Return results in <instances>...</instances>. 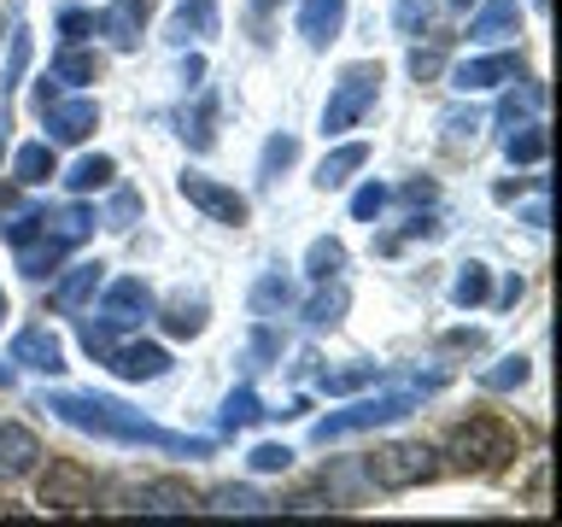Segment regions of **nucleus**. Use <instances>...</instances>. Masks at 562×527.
Masks as SVG:
<instances>
[{"label": "nucleus", "instance_id": "obj_1", "mask_svg": "<svg viewBox=\"0 0 562 527\" xmlns=\"http://www.w3.org/2000/svg\"><path fill=\"white\" fill-rule=\"evenodd\" d=\"M47 411L70 422V428L82 434H100V439H123V446H153V451H170V457H211L217 446L200 434H170L158 428V422H147L140 411H130V404L105 399V393H53Z\"/></svg>", "mask_w": 562, "mask_h": 527}, {"label": "nucleus", "instance_id": "obj_2", "mask_svg": "<svg viewBox=\"0 0 562 527\" xmlns=\"http://www.w3.org/2000/svg\"><path fill=\"white\" fill-rule=\"evenodd\" d=\"M446 457H451V469H463V474H492L516 457V434H509L498 416H469L463 428L451 434Z\"/></svg>", "mask_w": 562, "mask_h": 527}, {"label": "nucleus", "instance_id": "obj_3", "mask_svg": "<svg viewBox=\"0 0 562 527\" xmlns=\"http://www.w3.org/2000/svg\"><path fill=\"white\" fill-rule=\"evenodd\" d=\"M369 481H375L381 492H416L428 486L439 474V457L422 446V439H393V446H375L369 451Z\"/></svg>", "mask_w": 562, "mask_h": 527}, {"label": "nucleus", "instance_id": "obj_4", "mask_svg": "<svg viewBox=\"0 0 562 527\" xmlns=\"http://www.w3.org/2000/svg\"><path fill=\"white\" fill-rule=\"evenodd\" d=\"M422 404V393L416 386H398V393H375V399H358L351 411H334V416H323L311 428V439L316 446H328V439H351V434H363V428H381V422H398V416H411Z\"/></svg>", "mask_w": 562, "mask_h": 527}, {"label": "nucleus", "instance_id": "obj_5", "mask_svg": "<svg viewBox=\"0 0 562 527\" xmlns=\"http://www.w3.org/2000/svg\"><path fill=\"white\" fill-rule=\"evenodd\" d=\"M381 94V65H346L340 82L328 88V105H323V135H346L358 130V123L369 117V105H375Z\"/></svg>", "mask_w": 562, "mask_h": 527}, {"label": "nucleus", "instance_id": "obj_6", "mask_svg": "<svg viewBox=\"0 0 562 527\" xmlns=\"http://www.w3.org/2000/svg\"><path fill=\"white\" fill-rule=\"evenodd\" d=\"M176 193H182L193 211H205L211 223H228V228H240V223H246V193H235L228 182H217V176L182 170V176H176Z\"/></svg>", "mask_w": 562, "mask_h": 527}, {"label": "nucleus", "instance_id": "obj_7", "mask_svg": "<svg viewBox=\"0 0 562 527\" xmlns=\"http://www.w3.org/2000/svg\"><path fill=\"white\" fill-rule=\"evenodd\" d=\"M35 498H42L47 509H88L94 504V474H88L82 463H70V457H53L42 486H35Z\"/></svg>", "mask_w": 562, "mask_h": 527}, {"label": "nucleus", "instance_id": "obj_8", "mask_svg": "<svg viewBox=\"0 0 562 527\" xmlns=\"http://www.w3.org/2000/svg\"><path fill=\"white\" fill-rule=\"evenodd\" d=\"M42 123H47V141L53 147H77L100 130V105L94 100H47L42 105Z\"/></svg>", "mask_w": 562, "mask_h": 527}, {"label": "nucleus", "instance_id": "obj_9", "mask_svg": "<svg viewBox=\"0 0 562 527\" xmlns=\"http://www.w3.org/2000/svg\"><path fill=\"white\" fill-rule=\"evenodd\" d=\"M147 316H153V293H147L140 276H123V281L105 288V299H100V323L105 328H135V323H147Z\"/></svg>", "mask_w": 562, "mask_h": 527}, {"label": "nucleus", "instance_id": "obj_10", "mask_svg": "<svg viewBox=\"0 0 562 527\" xmlns=\"http://www.w3.org/2000/svg\"><path fill=\"white\" fill-rule=\"evenodd\" d=\"M516 70H521L516 53H481V59L451 65V88H457V94H481V88H504V82H516Z\"/></svg>", "mask_w": 562, "mask_h": 527}, {"label": "nucleus", "instance_id": "obj_11", "mask_svg": "<svg viewBox=\"0 0 562 527\" xmlns=\"http://www.w3.org/2000/svg\"><path fill=\"white\" fill-rule=\"evenodd\" d=\"M147 12H153V0H112L100 18H94V30L112 42L117 53H130L140 47V30H147Z\"/></svg>", "mask_w": 562, "mask_h": 527}, {"label": "nucleus", "instance_id": "obj_12", "mask_svg": "<svg viewBox=\"0 0 562 527\" xmlns=\"http://www.w3.org/2000/svg\"><path fill=\"white\" fill-rule=\"evenodd\" d=\"M123 509H140V516H182V509H200V498L182 481H147L123 492Z\"/></svg>", "mask_w": 562, "mask_h": 527}, {"label": "nucleus", "instance_id": "obj_13", "mask_svg": "<svg viewBox=\"0 0 562 527\" xmlns=\"http://www.w3.org/2000/svg\"><path fill=\"white\" fill-rule=\"evenodd\" d=\"M42 463V439L24 422H0V481H24Z\"/></svg>", "mask_w": 562, "mask_h": 527}, {"label": "nucleus", "instance_id": "obj_14", "mask_svg": "<svg viewBox=\"0 0 562 527\" xmlns=\"http://www.w3.org/2000/svg\"><path fill=\"white\" fill-rule=\"evenodd\" d=\"M7 363L42 369V375H59V369H65V346H59V334H47V328H18Z\"/></svg>", "mask_w": 562, "mask_h": 527}, {"label": "nucleus", "instance_id": "obj_15", "mask_svg": "<svg viewBox=\"0 0 562 527\" xmlns=\"http://www.w3.org/2000/svg\"><path fill=\"white\" fill-rule=\"evenodd\" d=\"M340 30H346V0H299V35H305V47L323 53Z\"/></svg>", "mask_w": 562, "mask_h": 527}, {"label": "nucleus", "instance_id": "obj_16", "mask_svg": "<svg viewBox=\"0 0 562 527\" xmlns=\"http://www.w3.org/2000/svg\"><path fill=\"white\" fill-rule=\"evenodd\" d=\"M117 369L123 381H158L170 369V351L153 346V340H135V346H112V358H105Z\"/></svg>", "mask_w": 562, "mask_h": 527}, {"label": "nucleus", "instance_id": "obj_17", "mask_svg": "<svg viewBox=\"0 0 562 527\" xmlns=\"http://www.w3.org/2000/svg\"><path fill=\"white\" fill-rule=\"evenodd\" d=\"M200 35H217V0H182V7L170 12L165 42L188 47V42H200Z\"/></svg>", "mask_w": 562, "mask_h": 527}, {"label": "nucleus", "instance_id": "obj_18", "mask_svg": "<svg viewBox=\"0 0 562 527\" xmlns=\"http://www.w3.org/2000/svg\"><path fill=\"white\" fill-rule=\"evenodd\" d=\"M100 288H105V264L100 258L94 264H77V270H65L59 281H53V305H59V311H82Z\"/></svg>", "mask_w": 562, "mask_h": 527}, {"label": "nucleus", "instance_id": "obj_19", "mask_svg": "<svg viewBox=\"0 0 562 527\" xmlns=\"http://www.w3.org/2000/svg\"><path fill=\"white\" fill-rule=\"evenodd\" d=\"M469 35L474 42H509V35H521V7L516 0H486V7L474 12Z\"/></svg>", "mask_w": 562, "mask_h": 527}, {"label": "nucleus", "instance_id": "obj_20", "mask_svg": "<svg viewBox=\"0 0 562 527\" xmlns=\"http://www.w3.org/2000/svg\"><path fill=\"white\" fill-rule=\"evenodd\" d=\"M205 316H211V305H205L200 293H193V299L176 293L158 323H165V334H176V340H200V334H205Z\"/></svg>", "mask_w": 562, "mask_h": 527}, {"label": "nucleus", "instance_id": "obj_21", "mask_svg": "<svg viewBox=\"0 0 562 527\" xmlns=\"http://www.w3.org/2000/svg\"><path fill=\"white\" fill-rule=\"evenodd\" d=\"M363 165H369V147H363V141H346V147H334L323 165H316V188H323V193L328 188H346Z\"/></svg>", "mask_w": 562, "mask_h": 527}, {"label": "nucleus", "instance_id": "obj_22", "mask_svg": "<svg viewBox=\"0 0 562 527\" xmlns=\"http://www.w3.org/2000/svg\"><path fill=\"white\" fill-rule=\"evenodd\" d=\"M544 153H551L544 123H516V130L504 135V158H509V165H544Z\"/></svg>", "mask_w": 562, "mask_h": 527}, {"label": "nucleus", "instance_id": "obj_23", "mask_svg": "<svg viewBox=\"0 0 562 527\" xmlns=\"http://www.w3.org/2000/svg\"><path fill=\"white\" fill-rule=\"evenodd\" d=\"M53 82H70V88H82V82H94L100 77V53H88V47H59V59H53V70H47Z\"/></svg>", "mask_w": 562, "mask_h": 527}, {"label": "nucleus", "instance_id": "obj_24", "mask_svg": "<svg viewBox=\"0 0 562 527\" xmlns=\"http://www.w3.org/2000/svg\"><path fill=\"white\" fill-rule=\"evenodd\" d=\"M12 176H18L24 188H42L47 176H53V141H30V147H18Z\"/></svg>", "mask_w": 562, "mask_h": 527}, {"label": "nucleus", "instance_id": "obj_25", "mask_svg": "<svg viewBox=\"0 0 562 527\" xmlns=\"http://www.w3.org/2000/svg\"><path fill=\"white\" fill-rule=\"evenodd\" d=\"M486 293H492V270H486V264H463L457 281H451V305L474 311V305H486Z\"/></svg>", "mask_w": 562, "mask_h": 527}, {"label": "nucleus", "instance_id": "obj_26", "mask_svg": "<svg viewBox=\"0 0 562 527\" xmlns=\"http://www.w3.org/2000/svg\"><path fill=\"white\" fill-rule=\"evenodd\" d=\"M340 270H346V246L334 240V235L311 240V253H305V276H311V281H334Z\"/></svg>", "mask_w": 562, "mask_h": 527}, {"label": "nucleus", "instance_id": "obj_27", "mask_svg": "<svg viewBox=\"0 0 562 527\" xmlns=\"http://www.w3.org/2000/svg\"><path fill=\"white\" fill-rule=\"evenodd\" d=\"M293 158H299V141H293V135H270V141H263V158H258V188H270L276 176L293 165Z\"/></svg>", "mask_w": 562, "mask_h": 527}, {"label": "nucleus", "instance_id": "obj_28", "mask_svg": "<svg viewBox=\"0 0 562 527\" xmlns=\"http://www.w3.org/2000/svg\"><path fill=\"white\" fill-rule=\"evenodd\" d=\"M346 305H351V299H346V288H340V281H334V288L323 281V293H316L311 305H305V323H311V328H334V323L346 316Z\"/></svg>", "mask_w": 562, "mask_h": 527}, {"label": "nucleus", "instance_id": "obj_29", "mask_svg": "<svg viewBox=\"0 0 562 527\" xmlns=\"http://www.w3.org/2000/svg\"><path fill=\"white\" fill-rule=\"evenodd\" d=\"M263 416V399L252 393V386H235V393L223 399V428L235 434V428H252V422Z\"/></svg>", "mask_w": 562, "mask_h": 527}, {"label": "nucleus", "instance_id": "obj_30", "mask_svg": "<svg viewBox=\"0 0 562 527\" xmlns=\"http://www.w3.org/2000/svg\"><path fill=\"white\" fill-rule=\"evenodd\" d=\"M205 509H217V516H258V509H270V504H263L252 486H217Z\"/></svg>", "mask_w": 562, "mask_h": 527}, {"label": "nucleus", "instance_id": "obj_31", "mask_svg": "<svg viewBox=\"0 0 562 527\" xmlns=\"http://www.w3.org/2000/svg\"><path fill=\"white\" fill-rule=\"evenodd\" d=\"M112 158H105V153H94V158H77V165H70V176H65V182L70 188H77V193H88V188H105V182H112Z\"/></svg>", "mask_w": 562, "mask_h": 527}, {"label": "nucleus", "instance_id": "obj_32", "mask_svg": "<svg viewBox=\"0 0 562 527\" xmlns=\"http://www.w3.org/2000/svg\"><path fill=\"white\" fill-rule=\"evenodd\" d=\"M288 305H293V288L270 270V276H263L258 288H252V311H258V316H270V311H288Z\"/></svg>", "mask_w": 562, "mask_h": 527}, {"label": "nucleus", "instance_id": "obj_33", "mask_svg": "<svg viewBox=\"0 0 562 527\" xmlns=\"http://www.w3.org/2000/svg\"><path fill=\"white\" fill-rule=\"evenodd\" d=\"M369 381H381V369L375 363H358V369H334V375H323V393H358V386H369Z\"/></svg>", "mask_w": 562, "mask_h": 527}, {"label": "nucleus", "instance_id": "obj_34", "mask_svg": "<svg viewBox=\"0 0 562 527\" xmlns=\"http://www.w3.org/2000/svg\"><path fill=\"white\" fill-rule=\"evenodd\" d=\"M521 381H527V358H504L481 375V386H492V393H509V386H521Z\"/></svg>", "mask_w": 562, "mask_h": 527}, {"label": "nucleus", "instance_id": "obj_35", "mask_svg": "<svg viewBox=\"0 0 562 527\" xmlns=\"http://www.w3.org/2000/svg\"><path fill=\"white\" fill-rule=\"evenodd\" d=\"M381 211H386V188L381 182H363L358 193H351V217H358V223H375Z\"/></svg>", "mask_w": 562, "mask_h": 527}, {"label": "nucleus", "instance_id": "obj_36", "mask_svg": "<svg viewBox=\"0 0 562 527\" xmlns=\"http://www.w3.org/2000/svg\"><path fill=\"white\" fill-rule=\"evenodd\" d=\"M258 474H281V469H293V451L288 446H276V439H263V446H252V457H246Z\"/></svg>", "mask_w": 562, "mask_h": 527}, {"label": "nucleus", "instance_id": "obj_37", "mask_svg": "<svg viewBox=\"0 0 562 527\" xmlns=\"http://www.w3.org/2000/svg\"><path fill=\"white\" fill-rule=\"evenodd\" d=\"M439 123H446V141H451V147H463V141L474 147V135H481V112H446Z\"/></svg>", "mask_w": 562, "mask_h": 527}, {"label": "nucleus", "instance_id": "obj_38", "mask_svg": "<svg viewBox=\"0 0 562 527\" xmlns=\"http://www.w3.org/2000/svg\"><path fill=\"white\" fill-rule=\"evenodd\" d=\"M135 211H140V193H135V188H123L117 200H112V217H105V223H112V228H130V223H135Z\"/></svg>", "mask_w": 562, "mask_h": 527}, {"label": "nucleus", "instance_id": "obj_39", "mask_svg": "<svg viewBox=\"0 0 562 527\" xmlns=\"http://www.w3.org/2000/svg\"><path fill=\"white\" fill-rule=\"evenodd\" d=\"M82 351H88V358H112V328H105V323H88V328H82Z\"/></svg>", "mask_w": 562, "mask_h": 527}, {"label": "nucleus", "instance_id": "obj_40", "mask_svg": "<svg viewBox=\"0 0 562 527\" xmlns=\"http://www.w3.org/2000/svg\"><path fill=\"white\" fill-rule=\"evenodd\" d=\"M82 30H94V18H88V12H77V7L59 12V35H65V42H77Z\"/></svg>", "mask_w": 562, "mask_h": 527}, {"label": "nucleus", "instance_id": "obj_41", "mask_svg": "<svg viewBox=\"0 0 562 527\" xmlns=\"http://www.w3.org/2000/svg\"><path fill=\"white\" fill-rule=\"evenodd\" d=\"M434 70H446V59H439V53H434V47H428V53H422V47H416V53H411V77L422 82V77H434Z\"/></svg>", "mask_w": 562, "mask_h": 527}, {"label": "nucleus", "instance_id": "obj_42", "mask_svg": "<svg viewBox=\"0 0 562 527\" xmlns=\"http://www.w3.org/2000/svg\"><path fill=\"white\" fill-rule=\"evenodd\" d=\"M521 217H527V228H544V223H551V211H544V200H533V205L521 211Z\"/></svg>", "mask_w": 562, "mask_h": 527}, {"label": "nucleus", "instance_id": "obj_43", "mask_svg": "<svg viewBox=\"0 0 562 527\" xmlns=\"http://www.w3.org/2000/svg\"><path fill=\"white\" fill-rule=\"evenodd\" d=\"M398 24H404V30L422 24V7H416V0H404V7H398Z\"/></svg>", "mask_w": 562, "mask_h": 527}, {"label": "nucleus", "instance_id": "obj_44", "mask_svg": "<svg viewBox=\"0 0 562 527\" xmlns=\"http://www.w3.org/2000/svg\"><path fill=\"white\" fill-rule=\"evenodd\" d=\"M200 77H205V65H200V59H182V82L193 88V82H200Z\"/></svg>", "mask_w": 562, "mask_h": 527}, {"label": "nucleus", "instance_id": "obj_45", "mask_svg": "<svg viewBox=\"0 0 562 527\" xmlns=\"http://www.w3.org/2000/svg\"><path fill=\"white\" fill-rule=\"evenodd\" d=\"M0 386H12V363H0Z\"/></svg>", "mask_w": 562, "mask_h": 527}, {"label": "nucleus", "instance_id": "obj_46", "mask_svg": "<svg viewBox=\"0 0 562 527\" xmlns=\"http://www.w3.org/2000/svg\"><path fill=\"white\" fill-rule=\"evenodd\" d=\"M446 7H451V12H463V7H469V0H446Z\"/></svg>", "mask_w": 562, "mask_h": 527}, {"label": "nucleus", "instance_id": "obj_47", "mask_svg": "<svg viewBox=\"0 0 562 527\" xmlns=\"http://www.w3.org/2000/svg\"><path fill=\"white\" fill-rule=\"evenodd\" d=\"M0 323H7V293H0Z\"/></svg>", "mask_w": 562, "mask_h": 527}]
</instances>
